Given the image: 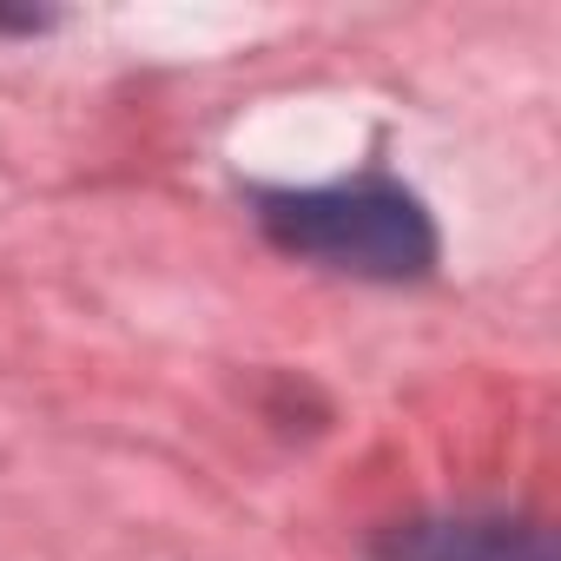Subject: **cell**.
I'll use <instances>...</instances> for the list:
<instances>
[{
    "instance_id": "cell-1",
    "label": "cell",
    "mask_w": 561,
    "mask_h": 561,
    "mask_svg": "<svg viewBox=\"0 0 561 561\" xmlns=\"http://www.w3.org/2000/svg\"><path fill=\"white\" fill-rule=\"evenodd\" d=\"M257 225L277 251L344 277H370V285H416L436 271L443 251L430 205L377 172L298 192H257Z\"/></svg>"
},
{
    "instance_id": "cell-2",
    "label": "cell",
    "mask_w": 561,
    "mask_h": 561,
    "mask_svg": "<svg viewBox=\"0 0 561 561\" xmlns=\"http://www.w3.org/2000/svg\"><path fill=\"white\" fill-rule=\"evenodd\" d=\"M370 561H554V535L535 515L456 508V515H416L383 528Z\"/></svg>"
},
{
    "instance_id": "cell-3",
    "label": "cell",
    "mask_w": 561,
    "mask_h": 561,
    "mask_svg": "<svg viewBox=\"0 0 561 561\" xmlns=\"http://www.w3.org/2000/svg\"><path fill=\"white\" fill-rule=\"evenodd\" d=\"M0 27L8 34H41V27H54V14H0Z\"/></svg>"
}]
</instances>
